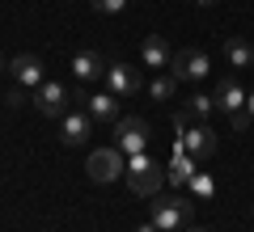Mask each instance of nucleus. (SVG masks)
<instances>
[{"mask_svg": "<svg viewBox=\"0 0 254 232\" xmlns=\"http://www.w3.org/2000/svg\"><path fill=\"white\" fill-rule=\"evenodd\" d=\"M140 55H144V68H170V59H174L170 43H165L161 34H148L144 43H140Z\"/></svg>", "mask_w": 254, "mask_h": 232, "instance_id": "15", "label": "nucleus"}, {"mask_svg": "<svg viewBox=\"0 0 254 232\" xmlns=\"http://www.w3.org/2000/svg\"><path fill=\"white\" fill-rule=\"evenodd\" d=\"M212 97H216V110H225V114H237V110H246V89L237 85V76H220Z\"/></svg>", "mask_w": 254, "mask_h": 232, "instance_id": "9", "label": "nucleus"}, {"mask_svg": "<svg viewBox=\"0 0 254 232\" xmlns=\"http://www.w3.org/2000/svg\"><path fill=\"white\" fill-rule=\"evenodd\" d=\"M153 224H157L161 232L187 228V224H190V198H178V194L161 198V194H157V198H153Z\"/></svg>", "mask_w": 254, "mask_h": 232, "instance_id": "4", "label": "nucleus"}, {"mask_svg": "<svg viewBox=\"0 0 254 232\" xmlns=\"http://www.w3.org/2000/svg\"><path fill=\"white\" fill-rule=\"evenodd\" d=\"M212 110H216V97H208V93H190L187 97V114L190 118H212Z\"/></svg>", "mask_w": 254, "mask_h": 232, "instance_id": "17", "label": "nucleus"}, {"mask_svg": "<svg viewBox=\"0 0 254 232\" xmlns=\"http://www.w3.org/2000/svg\"><path fill=\"white\" fill-rule=\"evenodd\" d=\"M106 68H110V63L102 59L98 51H76L72 55V76H76V81H102Z\"/></svg>", "mask_w": 254, "mask_h": 232, "instance_id": "13", "label": "nucleus"}, {"mask_svg": "<svg viewBox=\"0 0 254 232\" xmlns=\"http://www.w3.org/2000/svg\"><path fill=\"white\" fill-rule=\"evenodd\" d=\"M212 72V59L199 51V46H182V51H174V59H170V76L178 85H187V81H203Z\"/></svg>", "mask_w": 254, "mask_h": 232, "instance_id": "3", "label": "nucleus"}, {"mask_svg": "<svg viewBox=\"0 0 254 232\" xmlns=\"http://www.w3.org/2000/svg\"><path fill=\"white\" fill-rule=\"evenodd\" d=\"M89 135H93V118L89 114H64V127H60L64 148H81V143H89Z\"/></svg>", "mask_w": 254, "mask_h": 232, "instance_id": "10", "label": "nucleus"}, {"mask_svg": "<svg viewBox=\"0 0 254 232\" xmlns=\"http://www.w3.org/2000/svg\"><path fill=\"white\" fill-rule=\"evenodd\" d=\"M246 110H250V118H254V89H250V97H246Z\"/></svg>", "mask_w": 254, "mask_h": 232, "instance_id": "24", "label": "nucleus"}, {"mask_svg": "<svg viewBox=\"0 0 254 232\" xmlns=\"http://www.w3.org/2000/svg\"><path fill=\"white\" fill-rule=\"evenodd\" d=\"M187 232H208V228H195V224H187Z\"/></svg>", "mask_w": 254, "mask_h": 232, "instance_id": "25", "label": "nucleus"}, {"mask_svg": "<svg viewBox=\"0 0 254 232\" xmlns=\"http://www.w3.org/2000/svg\"><path fill=\"white\" fill-rule=\"evenodd\" d=\"M89 4H93L98 13H123V9H127V0H89Z\"/></svg>", "mask_w": 254, "mask_h": 232, "instance_id": "20", "label": "nucleus"}, {"mask_svg": "<svg viewBox=\"0 0 254 232\" xmlns=\"http://www.w3.org/2000/svg\"><path fill=\"white\" fill-rule=\"evenodd\" d=\"M174 143H182V152H190L195 161H208L212 152H216V135H212V127H187L182 135H174Z\"/></svg>", "mask_w": 254, "mask_h": 232, "instance_id": "7", "label": "nucleus"}, {"mask_svg": "<svg viewBox=\"0 0 254 232\" xmlns=\"http://www.w3.org/2000/svg\"><path fill=\"white\" fill-rule=\"evenodd\" d=\"M85 114L93 123H119V97L115 93H93V97H85Z\"/></svg>", "mask_w": 254, "mask_h": 232, "instance_id": "14", "label": "nucleus"}, {"mask_svg": "<svg viewBox=\"0 0 254 232\" xmlns=\"http://www.w3.org/2000/svg\"><path fill=\"white\" fill-rule=\"evenodd\" d=\"M195 156H190V152H182V143H174V161L165 165V182H174V186H190V178H195Z\"/></svg>", "mask_w": 254, "mask_h": 232, "instance_id": "11", "label": "nucleus"}, {"mask_svg": "<svg viewBox=\"0 0 254 232\" xmlns=\"http://www.w3.org/2000/svg\"><path fill=\"white\" fill-rule=\"evenodd\" d=\"M106 85H110L115 97H136L140 93V76H136V68H127V63H110L106 68Z\"/></svg>", "mask_w": 254, "mask_h": 232, "instance_id": "8", "label": "nucleus"}, {"mask_svg": "<svg viewBox=\"0 0 254 232\" xmlns=\"http://www.w3.org/2000/svg\"><path fill=\"white\" fill-rule=\"evenodd\" d=\"M127 186H131V194L140 198H157L165 186V169L148 156V152H136L131 161H127Z\"/></svg>", "mask_w": 254, "mask_h": 232, "instance_id": "1", "label": "nucleus"}, {"mask_svg": "<svg viewBox=\"0 0 254 232\" xmlns=\"http://www.w3.org/2000/svg\"><path fill=\"white\" fill-rule=\"evenodd\" d=\"M225 59L233 63V68H250L254 51H250V43H242V38H229V43H225Z\"/></svg>", "mask_w": 254, "mask_h": 232, "instance_id": "16", "label": "nucleus"}, {"mask_svg": "<svg viewBox=\"0 0 254 232\" xmlns=\"http://www.w3.org/2000/svg\"><path fill=\"white\" fill-rule=\"evenodd\" d=\"M4 101H9V106H26V85H13V89H4Z\"/></svg>", "mask_w": 254, "mask_h": 232, "instance_id": "21", "label": "nucleus"}, {"mask_svg": "<svg viewBox=\"0 0 254 232\" xmlns=\"http://www.w3.org/2000/svg\"><path fill=\"white\" fill-rule=\"evenodd\" d=\"M136 232H161V228H157V224H153V220H148V224H140V228H136Z\"/></svg>", "mask_w": 254, "mask_h": 232, "instance_id": "23", "label": "nucleus"}, {"mask_svg": "<svg viewBox=\"0 0 254 232\" xmlns=\"http://www.w3.org/2000/svg\"><path fill=\"white\" fill-rule=\"evenodd\" d=\"M190 194L195 198H212L216 194V182H212L208 173H195V178H190Z\"/></svg>", "mask_w": 254, "mask_h": 232, "instance_id": "19", "label": "nucleus"}, {"mask_svg": "<svg viewBox=\"0 0 254 232\" xmlns=\"http://www.w3.org/2000/svg\"><path fill=\"white\" fill-rule=\"evenodd\" d=\"M30 101L38 106V114H43V118H64V114H68L72 93L64 89V85H55V81H43V85L34 89V97H30Z\"/></svg>", "mask_w": 254, "mask_h": 232, "instance_id": "6", "label": "nucleus"}, {"mask_svg": "<svg viewBox=\"0 0 254 232\" xmlns=\"http://www.w3.org/2000/svg\"><path fill=\"white\" fill-rule=\"evenodd\" d=\"M195 4H203V9H208V4H216V0H195Z\"/></svg>", "mask_w": 254, "mask_h": 232, "instance_id": "26", "label": "nucleus"}, {"mask_svg": "<svg viewBox=\"0 0 254 232\" xmlns=\"http://www.w3.org/2000/svg\"><path fill=\"white\" fill-rule=\"evenodd\" d=\"M229 123H233L237 131H246V127H250L254 118H250V110H237V114H229Z\"/></svg>", "mask_w": 254, "mask_h": 232, "instance_id": "22", "label": "nucleus"}, {"mask_svg": "<svg viewBox=\"0 0 254 232\" xmlns=\"http://www.w3.org/2000/svg\"><path fill=\"white\" fill-rule=\"evenodd\" d=\"M9 72H13V81H17V85H30V89L43 85V59H38V55H13Z\"/></svg>", "mask_w": 254, "mask_h": 232, "instance_id": "12", "label": "nucleus"}, {"mask_svg": "<svg viewBox=\"0 0 254 232\" xmlns=\"http://www.w3.org/2000/svg\"><path fill=\"white\" fill-rule=\"evenodd\" d=\"M85 173H89L98 186H110V182L127 178V161H123V152H119V148H98V152H89Z\"/></svg>", "mask_w": 254, "mask_h": 232, "instance_id": "2", "label": "nucleus"}, {"mask_svg": "<svg viewBox=\"0 0 254 232\" xmlns=\"http://www.w3.org/2000/svg\"><path fill=\"white\" fill-rule=\"evenodd\" d=\"M4 68H9V59H4V55H0V72H4Z\"/></svg>", "mask_w": 254, "mask_h": 232, "instance_id": "27", "label": "nucleus"}, {"mask_svg": "<svg viewBox=\"0 0 254 232\" xmlns=\"http://www.w3.org/2000/svg\"><path fill=\"white\" fill-rule=\"evenodd\" d=\"M174 89H178V81H174V76H157V81L148 85L153 101H170V97H174Z\"/></svg>", "mask_w": 254, "mask_h": 232, "instance_id": "18", "label": "nucleus"}, {"mask_svg": "<svg viewBox=\"0 0 254 232\" xmlns=\"http://www.w3.org/2000/svg\"><path fill=\"white\" fill-rule=\"evenodd\" d=\"M148 135H153V127L144 123V118H119L115 123V148L123 152V156H136V152L148 148Z\"/></svg>", "mask_w": 254, "mask_h": 232, "instance_id": "5", "label": "nucleus"}]
</instances>
